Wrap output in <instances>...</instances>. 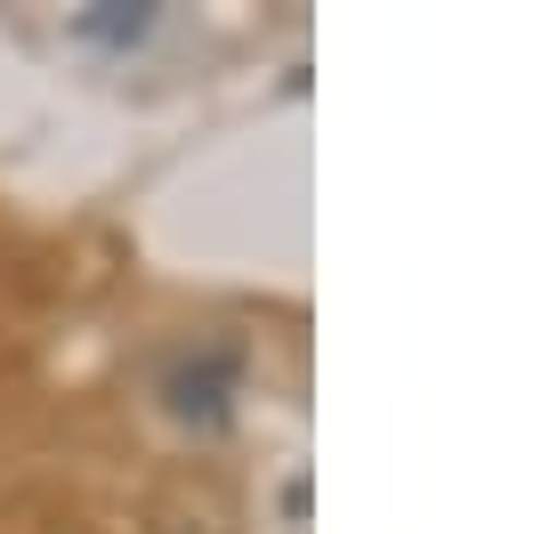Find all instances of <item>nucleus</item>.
<instances>
[{
    "mask_svg": "<svg viewBox=\"0 0 558 534\" xmlns=\"http://www.w3.org/2000/svg\"><path fill=\"white\" fill-rule=\"evenodd\" d=\"M235 389H243V356L235 340H195L162 365V397L186 429H227L235 422Z\"/></svg>",
    "mask_w": 558,
    "mask_h": 534,
    "instance_id": "nucleus-1",
    "label": "nucleus"
},
{
    "mask_svg": "<svg viewBox=\"0 0 558 534\" xmlns=\"http://www.w3.org/2000/svg\"><path fill=\"white\" fill-rule=\"evenodd\" d=\"M154 534H235V519H227V502L210 486H162V502H154Z\"/></svg>",
    "mask_w": 558,
    "mask_h": 534,
    "instance_id": "nucleus-2",
    "label": "nucleus"
},
{
    "mask_svg": "<svg viewBox=\"0 0 558 534\" xmlns=\"http://www.w3.org/2000/svg\"><path fill=\"white\" fill-rule=\"evenodd\" d=\"M154 25V9H98V16H82V41H138V33Z\"/></svg>",
    "mask_w": 558,
    "mask_h": 534,
    "instance_id": "nucleus-3",
    "label": "nucleus"
}]
</instances>
